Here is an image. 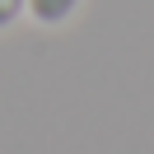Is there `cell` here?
I'll use <instances>...</instances> for the list:
<instances>
[{"label": "cell", "mask_w": 154, "mask_h": 154, "mask_svg": "<svg viewBox=\"0 0 154 154\" xmlns=\"http://www.w3.org/2000/svg\"><path fill=\"white\" fill-rule=\"evenodd\" d=\"M75 10H79V0H28V14H33L38 23H47V28L66 23Z\"/></svg>", "instance_id": "cell-1"}, {"label": "cell", "mask_w": 154, "mask_h": 154, "mask_svg": "<svg viewBox=\"0 0 154 154\" xmlns=\"http://www.w3.org/2000/svg\"><path fill=\"white\" fill-rule=\"evenodd\" d=\"M28 10V0H0V28H10V23H19V14Z\"/></svg>", "instance_id": "cell-2"}]
</instances>
